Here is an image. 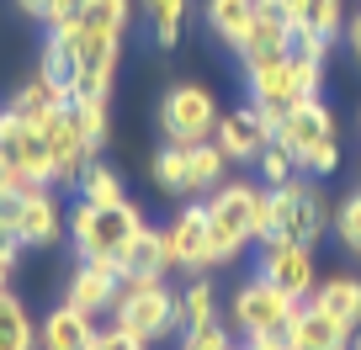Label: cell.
<instances>
[{
    "mask_svg": "<svg viewBox=\"0 0 361 350\" xmlns=\"http://www.w3.org/2000/svg\"><path fill=\"white\" fill-rule=\"evenodd\" d=\"M149 218L138 213V202H123V207H90L75 196V207H69V244H75L80 265H96V271H106L112 282H123L128 276V249H133L138 228H144Z\"/></svg>",
    "mask_w": 361,
    "mask_h": 350,
    "instance_id": "obj_1",
    "label": "cell"
},
{
    "mask_svg": "<svg viewBox=\"0 0 361 350\" xmlns=\"http://www.w3.org/2000/svg\"><path fill=\"white\" fill-rule=\"evenodd\" d=\"M112 324L138 335L144 345H159V339L180 335V292H170L165 276H154V271H128L117 282Z\"/></svg>",
    "mask_w": 361,
    "mask_h": 350,
    "instance_id": "obj_2",
    "label": "cell"
},
{
    "mask_svg": "<svg viewBox=\"0 0 361 350\" xmlns=\"http://www.w3.org/2000/svg\"><path fill=\"white\" fill-rule=\"evenodd\" d=\"M276 144L298 159L303 175H329L340 165V133H335V112L324 101H298L293 112L276 117Z\"/></svg>",
    "mask_w": 361,
    "mask_h": 350,
    "instance_id": "obj_3",
    "label": "cell"
},
{
    "mask_svg": "<svg viewBox=\"0 0 361 350\" xmlns=\"http://www.w3.org/2000/svg\"><path fill=\"white\" fill-rule=\"evenodd\" d=\"M202 202H207V249H213V271H218V265L239 260L255 244L250 223H255L260 186L255 181H224L213 196H202Z\"/></svg>",
    "mask_w": 361,
    "mask_h": 350,
    "instance_id": "obj_4",
    "label": "cell"
},
{
    "mask_svg": "<svg viewBox=\"0 0 361 350\" xmlns=\"http://www.w3.org/2000/svg\"><path fill=\"white\" fill-rule=\"evenodd\" d=\"M271 207H276L271 239H293V244H308V249H314L319 239L329 234V223H335V207H329L324 186H319L314 175H298V181H287V186H271Z\"/></svg>",
    "mask_w": 361,
    "mask_h": 350,
    "instance_id": "obj_5",
    "label": "cell"
},
{
    "mask_svg": "<svg viewBox=\"0 0 361 350\" xmlns=\"http://www.w3.org/2000/svg\"><path fill=\"white\" fill-rule=\"evenodd\" d=\"M298 297H287L282 287H271L266 276H250V282L234 287V297H228L224 308V329L239 339H255V335H282L287 318H293Z\"/></svg>",
    "mask_w": 361,
    "mask_h": 350,
    "instance_id": "obj_6",
    "label": "cell"
},
{
    "mask_svg": "<svg viewBox=\"0 0 361 350\" xmlns=\"http://www.w3.org/2000/svg\"><path fill=\"white\" fill-rule=\"evenodd\" d=\"M218 117H224V106L213 101V91L197 85V80H180L159 101V133H165V144L192 149V144H207L218 133Z\"/></svg>",
    "mask_w": 361,
    "mask_h": 350,
    "instance_id": "obj_7",
    "label": "cell"
},
{
    "mask_svg": "<svg viewBox=\"0 0 361 350\" xmlns=\"http://www.w3.org/2000/svg\"><path fill=\"white\" fill-rule=\"evenodd\" d=\"M0 170L11 175V192H22V186H54L48 138L11 112H0Z\"/></svg>",
    "mask_w": 361,
    "mask_h": 350,
    "instance_id": "obj_8",
    "label": "cell"
},
{
    "mask_svg": "<svg viewBox=\"0 0 361 350\" xmlns=\"http://www.w3.org/2000/svg\"><path fill=\"white\" fill-rule=\"evenodd\" d=\"M255 276H266L271 287H282L287 297L308 303L319 287V265H314V249L308 244H293V239H266L260 244V260H255Z\"/></svg>",
    "mask_w": 361,
    "mask_h": 350,
    "instance_id": "obj_9",
    "label": "cell"
},
{
    "mask_svg": "<svg viewBox=\"0 0 361 350\" xmlns=\"http://www.w3.org/2000/svg\"><path fill=\"white\" fill-rule=\"evenodd\" d=\"M245 85H250V106L282 117L293 112L298 101H308L303 85H298V64L293 54H271V58H250L245 64Z\"/></svg>",
    "mask_w": 361,
    "mask_h": 350,
    "instance_id": "obj_10",
    "label": "cell"
},
{
    "mask_svg": "<svg viewBox=\"0 0 361 350\" xmlns=\"http://www.w3.org/2000/svg\"><path fill=\"white\" fill-rule=\"evenodd\" d=\"M165 255H170V271H213V249H207V202H186L165 228Z\"/></svg>",
    "mask_w": 361,
    "mask_h": 350,
    "instance_id": "obj_11",
    "label": "cell"
},
{
    "mask_svg": "<svg viewBox=\"0 0 361 350\" xmlns=\"http://www.w3.org/2000/svg\"><path fill=\"white\" fill-rule=\"evenodd\" d=\"M64 239V207L54 186H22L16 192V244L22 249H54Z\"/></svg>",
    "mask_w": 361,
    "mask_h": 350,
    "instance_id": "obj_12",
    "label": "cell"
},
{
    "mask_svg": "<svg viewBox=\"0 0 361 350\" xmlns=\"http://www.w3.org/2000/svg\"><path fill=\"white\" fill-rule=\"evenodd\" d=\"M271 138H276V117L271 112H260V106H234V112L218 117L213 144L228 154V165H255Z\"/></svg>",
    "mask_w": 361,
    "mask_h": 350,
    "instance_id": "obj_13",
    "label": "cell"
},
{
    "mask_svg": "<svg viewBox=\"0 0 361 350\" xmlns=\"http://www.w3.org/2000/svg\"><path fill=\"white\" fill-rule=\"evenodd\" d=\"M37 133L48 138V154H54V186H75L80 175H85V165L96 159V149L85 144L75 112H69V106H59L54 117H43V123H37Z\"/></svg>",
    "mask_w": 361,
    "mask_h": 350,
    "instance_id": "obj_14",
    "label": "cell"
},
{
    "mask_svg": "<svg viewBox=\"0 0 361 350\" xmlns=\"http://www.w3.org/2000/svg\"><path fill=\"white\" fill-rule=\"evenodd\" d=\"M282 339H287V350H350V329L335 324V318H329L324 308L314 303V297L293 308V318H287Z\"/></svg>",
    "mask_w": 361,
    "mask_h": 350,
    "instance_id": "obj_15",
    "label": "cell"
},
{
    "mask_svg": "<svg viewBox=\"0 0 361 350\" xmlns=\"http://www.w3.org/2000/svg\"><path fill=\"white\" fill-rule=\"evenodd\" d=\"M90 339H96V318L69 303H59L37 324V350H90Z\"/></svg>",
    "mask_w": 361,
    "mask_h": 350,
    "instance_id": "obj_16",
    "label": "cell"
},
{
    "mask_svg": "<svg viewBox=\"0 0 361 350\" xmlns=\"http://www.w3.org/2000/svg\"><path fill=\"white\" fill-rule=\"evenodd\" d=\"M293 48V16L282 11V6H271V0H260L255 11V27H250L245 48H239V58H271V54H287Z\"/></svg>",
    "mask_w": 361,
    "mask_h": 350,
    "instance_id": "obj_17",
    "label": "cell"
},
{
    "mask_svg": "<svg viewBox=\"0 0 361 350\" xmlns=\"http://www.w3.org/2000/svg\"><path fill=\"white\" fill-rule=\"evenodd\" d=\"M37 75H43L59 96L80 91V43H75V32H48L43 58H37Z\"/></svg>",
    "mask_w": 361,
    "mask_h": 350,
    "instance_id": "obj_18",
    "label": "cell"
},
{
    "mask_svg": "<svg viewBox=\"0 0 361 350\" xmlns=\"http://www.w3.org/2000/svg\"><path fill=\"white\" fill-rule=\"evenodd\" d=\"M314 303L324 308L335 324H345L350 335L361 329V276L356 271H335V276H324V282L314 287Z\"/></svg>",
    "mask_w": 361,
    "mask_h": 350,
    "instance_id": "obj_19",
    "label": "cell"
},
{
    "mask_svg": "<svg viewBox=\"0 0 361 350\" xmlns=\"http://www.w3.org/2000/svg\"><path fill=\"white\" fill-rule=\"evenodd\" d=\"M255 11H260V0H207L202 16H207V32L218 37L224 48H245L250 27H255Z\"/></svg>",
    "mask_w": 361,
    "mask_h": 350,
    "instance_id": "obj_20",
    "label": "cell"
},
{
    "mask_svg": "<svg viewBox=\"0 0 361 350\" xmlns=\"http://www.w3.org/2000/svg\"><path fill=\"white\" fill-rule=\"evenodd\" d=\"M64 303L69 308H80V313H112V303H117V282L106 271H96V265H75L69 271V287H64Z\"/></svg>",
    "mask_w": 361,
    "mask_h": 350,
    "instance_id": "obj_21",
    "label": "cell"
},
{
    "mask_svg": "<svg viewBox=\"0 0 361 350\" xmlns=\"http://www.w3.org/2000/svg\"><path fill=\"white\" fill-rule=\"evenodd\" d=\"M59 106H69V96H59L54 85H48V80H43V75H27L22 85H16V91H11V101H6V112H11V117H22V123H32V127H37V123H43V117H54Z\"/></svg>",
    "mask_w": 361,
    "mask_h": 350,
    "instance_id": "obj_22",
    "label": "cell"
},
{
    "mask_svg": "<svg viewBox=\"0 0 361 350\" xmlns=\"http://www.w3.org/2000/svg\"><path fill=\"white\" fill-rule=\"evenodd\" d=\"M224 324V308H218V287L207 276H192V282L180 287V335H192V329H213Z\"/></svg>",
    "mask_w": 361,
    "mask_h": 350,
    "instance_id": "obj_23",
    "label": "cell"
},
{
    "mask_svg": "<svg viewBox=\"0 0 361 350\" xmlns=\"http://www.w3.org/2000/svg\"><path fill=\"white\" fill-rule=\"evenodd\" d=\"M228 154L224 149L213 144V138H207V144H192L186 149V175H192V196H213L218 186L228 181Z\"/></svg>",
    "mask_w": 361,
    "mask_h": 350,
    "instance_id": "obj_24",
    "label": "cell"
},
{
    "mask_svg": "<svg viewBox=\"0 0 361 350\" xmlns=\"http://www.w3.org/2000/svg\"><path fill=\"white\" fill-rule=\"evenodd\" d=\"M287 16H293V27L324 37V43H335V37L345 32V0H293Z\"/></svg>",
    "mask_w": 361,
    "mask_h": 350,
    "instance_id": "obj_25",
    "label": "cell"
},
{
    "mask_svg": "<svg viewBox=\"0 0 361 350\" xmlns=\"http://www.w3.org/2000/svg\"><path fill=\"white\" fill-rule=\"evenodd\" d=\"M75 196L80 202H90V207H123L128 202V192H123V175H117L112 165H106L102 154L85 165V175L75 181Z\"/></svg>",
    "mask_w": 361,
    "mask_h": 350,
    "instance_id": "obj_26",
    "label": "cell"
},
{
    "mask_svg": "<svg viewBox=\"0 0 361 350\" xmlns=\"http://www.w3.org/2000/svg\"><path fill=\"white\" fill-rule=\"evenodd\" d=\"M0 350H37V324L16 292H0Z\"/></svg>",
    "mask_w": 361,
    "mask_h": 350,
    "instance_id": "obj_27",
    "label": "cell"
},
{
    "mask_svg": "<svg viewBox=\"0 0 361 350\" xmlns=\"http://www.w3.org/2000/svg\"><path fill=\"white\" fill-rule=\"evenodd\" d=\"M69 112H75L80 133H85V144L102 154L106 138H112V101L106 96H69Z\"/></svg>",
    "mask_w": 361,
    "mask_h": 350,
    "instance_id": "obj_28",
    "label": "cell"
},
{
    "mask_svg": "<svg viewBox=\"0 0 361 350\" xmlns=\"http://www.w3.org/2000/svg\"><path fill=\"white\" fill-rule=\"evenodd\" d=\"M186 11H192V0H144V16H149V37H154V48H176V43H180Z\"/></svg>",
    "mask_w": 361,
    "mask_h": 350,
    "instance_id": "obj_29",
    "label": "cell"
},
{
    "mask_svg": "<svg viewBox=\"0 0 361 350\" xmlns=\"http://www.w3.org/2000/svg\"><path fill=\"white\" fill-rule=\"evenodd\" d=\"M149 175H154V186L165 196H192V175H186V149L165 144L154 154V165H149Z\"/></svg>",
    "mask_w": 361,
    "mask_h": 350,
    "instance_id": "obj_30",
    "label": "cell"
},
{
    "mask_svg": "<svg viewBox=\"0 0 361 350\" xmlns=\"http://www.w3.org/2000/svg\"><path fill=\"white\" fill-rule=\"evenodd\" d=\"M329 234L345 244V255H356L361 260V186L350 196H340V207H335V223H329Z\"/></svg>",
    "mask_w": 361,
    "mask_h": 350,
    "instance_id": "obj_31",
    "label": "cell"
},
{
    "mask_svg": "<svg viewBox=\"0 0 361 350\" xmlns=\"http://www.w3.org/2000/svg\"><path fill=\"white\" fill-rule=\"evenodd\" d=\"M255 170H260V186H287V181H298L303 170H298V159L287 154L276 138H271L266 149H260V159H255Z\"/></svg>",
    "mask_w": 361,
    "mask_h": 350,
    "instance_id": "obj_32",
    "label": "cell"
},
{
    "mask_svg": "<svg viewBox=\"0 0 361 350\" xmlns=\"http://www.w3.org/2000/svg\"><path fill=\"white\" fill-rule=\"evenodd\" d=\"M90 6H96V0H54V6H48V32H75L80 22H85L90 16Z\"/></svg>",
    "mask_w": 361,
    "mask_h": 350,
    "instance_id": "obj_33",
    "label": "cell"
},
{
    "mask_svg": "<svg viewBox=\"0 0 361 350\" xmlns=\"http://www.w3.org/2000/svg\"><path fill=\"white\" fill-rule=\"evenodd\" d=\"M180 350H234V335L224 324L213 329H192V335H180Z\"/></svg>",
    "mask_w": 361,
    "mask_h": 350,
    "instance_id": "obj_34",
    "label": "cell"
},
{
    "mask_svg": "<svg viewBox=\"0 0 361 350\" xmlns=\"http://www.w3.org/2000/svg\"><path fill=\"white\" fill-rule=\"evenodd\" d=\"M90 350H154V345H144V339H138V335H128V329L106 324V329H96V339H90Z\"/></svg>",
    "mask_w": 361,
    "mask_h": 350,
    "instance_id": "obj_35",
    "label": "cell"
},
{
    "mask_svg": "<svg viewBox=\"0 0 361 350\" xmlns=\"http://www.w3.org/2000/svg\"><path fill=\"white\" fill-rule=\"evenodd\" d=\"M16 260H22V244H16V239H0V292H11Z\"/></svg>",
    "mask_w": 361,
    "mask_h": 350,
    "instance_id": "obj_36",
    "label": "cell"
},
{
    "mask_svg": "<svg viewBox=\"0 0 361 350\" xmlns=\"http://www.w3.org/2000/svg\"><path fill=\"white\" fill-rule=\"evenodd\" d=\"M345 48L361 58V6H356V11H345Z\"/></svg>",
    "mask_w": 361,
    "mask_h": 350,
    "instance_id": "obj_37",
    "label": "cell"
},
{
    "mask_svg": "<svg viewBox=\"0 0 361 350\" xmlns=\"http://www.w3.org/2000/svg\"><path fill=\"white\" fill-rule=\"evenodd\" d=\"M245 350H287V339L282 335H255V339H245Z\"/></svg>",
    "mask_w": 361,
    "mask_h": 350,
    "instance_id": "obj_38",
    "label": "cell"
},
{
    "mask_svg": "<svg viewBox=\"0 0 361 350\" xmlns=\"http://www.w3.org/2000/svg\"><path fill=\"white\" fill-rule=\"evenodd\" d=\"M48 6H54V0H16V11H22V16H37V22L48 16Z\"/></svg>",
    "mask_w": 361,
    "mask_h": 350,
    "instance_id": "obj_39",
    "label": "cell"
},
{
    "mask_svg": "<svg viewBox=\"0 0 361 350\" xmlns=\"http://www.w3.org/2000/svg\"><path fill=\"white\" fill-rule=\"evenodd\" d=\"M0 192H11V175H6V170H0Z\"/></svg>",
    "mask_w": 361,
    "mask_h": 350,
    "instance_id": "obj_40",
    "label": "cell"
},
{
    "mask_svg": "<svg viewBox=\"0 0 361 350\" xmlns=\"http://www.w3.org/2000/svg\"><path fill=\"white\" fill-rule=\"evenodd\" d=\"M350 350H361V329H356V335H350Z\"/></svg>",
    "mask_w": 361,
    "mask_h": 350,
    "instance_id": "obj_41",
    "label": "cell"
},
{
    "mask_svg": "<svg viewBox=\"0 0 361 350\" xmlns=\"http://www.w3.org/2000/svg\"><path fill=\"white\" fill-rule=\"evenodd\" d=\"M234 350H245V345H234Z\"/></svg>",
    "mask_w": 361,
    "mask_h": 350,
    "instance_id": "obj_42",
    "label": "cell"
}]
</instances>
